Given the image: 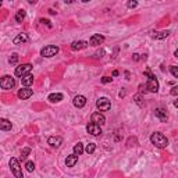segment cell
Segmentation results:
<instances>
[{"label": "cell", "instance_id": "obj_1", "mask_svg": "<svg viewBox=\"0 0 178 178\" xmlns=\"http://www.w3.org/2000/svg\"><path fill=\"white\" fill-rule=\"evenodd\" d=\"M150 141H152V143H153L156 148H160V149H163V148H166V146L168 145V141H167V138L164 136L163 134H160V132L152 134V136H150Z\"/></svg>", "mask_w": 178, "mask_h": 178}, {"label": "cell", "instance_id": "obj_2", "mask_svg": "<svg viewBox=\"0 0 178 178\" xmlns=\"http://www.w3.org/2000/svg\"><path fill=\"white\" fill-rule=\"evenodd\" d=\"M10 168H11V173L14 174L16 178H22V171H21V167H20V162L17 159L11 157V160H10Z\"/></svg>", "mask_w": 178, "mask_h": 178}, {"label": "cell", "instance_id": "obj_3", "mask_svg": "<svg viewBox=\"0 0 178 178\" xmlns=\"http://www.w3.org/2000/svg\"><path fill=\"white\" fill-rule=\"evenodd\" d=\"M0 86L6 90H10L16 86V81H14V78L10 77V75H4L1 79H0Z\"/></svg>", "mask_w": 178, "mask_h": 178}, {"label": "cell", "instance_id": "obj_4", "mask_svg": "<svg viewBox=\"0 0 178 178\" xmlns=\"http://www.w3.org/2000/svg\"><path fill=\"white\" fill-rule=\"evenodd\" d=\"M59 53V47L57 46H53V44H49V46H44L41 50V56L42 57H53Z\"/></svg>", "mask_w": 178, "mask_h": 178}, {"label": "cell", "instance_id": "obj_5", "mask_svg": "<svg viewBox=\"0 0 178 178\" xmlns=\"http://www.w3.org/2000/svg\"><path fill=\"white\" fill-rule=\"evenodd\" d=\"M96 107L100 110V111H107V110H110V107H111V103H110V100L107 97H100V99H97V102H96Z\"/></svg>", "mask_w": 178, "mask_h": 178}, {"label": "cell", "instance_id": "obj_6", "mask_svg": "<svg viewBox=\"0 0 178 178\" xmlns=\"http://www.w3.org/2000/svg\"><path fill=\"white\" fill-rule=\"evenodd\" d=\"M86 131H88V134H90V135H93V136H97V135H100L102 134V130H100V125L99 124H96V122H89L88 125H86Z\"/></svg>", "mask_w": 178, "mask_h": 178}, {"label": "cell", "instance_id": "obj_7", "mask_svg": "<svg viewBox=\"0 0 178 178\" xmlns=\"http://www.w3.org/2000/svg\"><path fill=\"white\" fill-rule=\"evenodd\" d=\"M32 70V65L31 64H21L16 68V75L17 77H24L25 74H29Z\"/></svg>", "mask_w": 178, "mask_h": 178}, {"label": "cell", "instance_id": "obj_8", "mask_svg": "<svg viewBox=\"0 0 178 178\" xmlns=\"http://www.w3.org/2000/svg\"><path fill=\"white\" fill-rule=\"evenodd\" d=\"M146 89L152 93H156L159 92V82L156 78H149V81L146 84Z\"/></svg>", "mask_w": 178, "mask_h": 178}, {"label": "cell", "instance_id": "obj_9", "mask_svg": "<svg viewBox=\"0 0 178 178\" xmlns=\"http://www.w3.org/2000/svg\"><path fill=\"white\" fill-rule=\"evenodd\" d=\"M154 114H156V117L163 122H166L167 120H168V113H167V110L163 109V107H157V109L154 110Z\"/></svg>", "mask_w": 178, "mask_h": 178}, {"label": "cell", "instance_id": "obj_10", "mask_svg": "<svg viewBox=\"0 0 178 178\" xmlns=\"http://www.w3.org/2000/svg\"><path fill=\"white\" fill-rule=\"evenodd\" d=\"M103 42H105V36L100 35V33H95V35H92L90 39H89V43L92 44V46H99V44H102Z\"/></svg>", "mask_w": 178, "mask_h": 178}, {"label": "cell", "instance_id": "obj_11", "mask_svg": "<svg viewBox=\"0 0 178 178\" xmlns=\"http://www.w3.org/2000/svg\"><path fill=\"white\" fill-rule=\"evenodd\" d=\"M90 120H92L93 122L99 124V125H103V124H106V117L100 113V111H96V113H93L92 117H90Z\"/></svg>", "mask_w": 178, "mask_h": 178}, {"label": "cell", "instance_id": "obj_12", "mask_svg": "<svg viewBox=\"0 0 178 178\" xmlns=\"http://www.w3.org/2000/svg\"><path fill=\"white\" fill-rule=\"evenodd\" d=\"M32 95H33V90H32V89H29L28 86H25L24 89H20V90H18V97H20V99H22V100H25V99H29Z\"/></svg>", "mask_w": 178, "mask_h": 178}, {"label": "cell", "instance_id": "obj_13", "mask_svg": "<svg viewBox=\"0 0 178 178\" xmlns=\"http://www.w3.org/2000/svg\"><path fill=\"white\" fill-rule=\"evenodd\" d=\"M85 105H86V97L85 96L78 95V96L74 97V106H75V107H78V109H82Z\"/></svg>", "mask_w": 178, "mask_h": 178}, {"label": "cell", "instance_id": "obj_14", "mask_svg": "<svg viewBox=\"0 0 178 178\" xmlns=\"http://www.w3.org/2000/svg\"><path fill=\"white\" fill-rule=\"evenodd\" d=\"M47 143L52 146V148H59V146L63 143V138L61 136H50L47 139Z\"/></svg>", "mask_w": 178, "mask_h": 178}, {"label": "cell", "instance_id": "obj_15", "mask_svg": "<svg viewBox=\"0 0 178 178\" xmlns=\"http://www.w3.org/2000/svg\"><path fill=\"white\" fill-rule=\"evenodd\" d=\"M86 46H88V42L85 41H75L70 44L71 50H81V49H85Z\"/></svg>", "mask_w": 178, "mask_h": 178}, {"label": "cell", "instance_id": "obj_16", "mask_svg": "<svg viewBox=\"0 0 178 178\" xmlns=\"http://www.w3.org/2000/svg\"><path fill=\"white\" fill-rule=\"evenodd\" d=\"M28 42V35L27 33H18L14 39H13V43L14 44H22Z\"/></svg>", "mask_w": 178, "mask_h": 178}, {"label": "cell", "instance_id": "obj_17", "mask_svg": "<svg viewBox=\"0 0 178 178\" xmlns=\"http://www.w3.org/2000/svg\"><path fill=\"white\" fill-rule=\"evenodd\" d=\"M78 162V154L74 153V154H70V156H67V159H65V166L67 167H74L75 164H77Z\"/></svg>", "mask_w": 178, "mask_h": 178}, {"label": "cell", "instance_id": "obj_18", "mask_svg": "<svg viewBox=\"0 0 178 178\" xmlns=\"http://www.w3.org/2000/svg\"><path fill=\"white\" fill-rule=\"evenodd\" d=\"M21 84L24 86H31L33 84V75L32 74H25L24 77H21Z\"/></svg>", "mask_w": 178, "mask_h": 178}, {"label": "cell", "instance_id": "obj_19", "mask_svg": "<svg viewBox=\"0 0 178 178\" xmlns=\"http://www.w3.org/2000/svg\"><path fill=\"white\" fill-rule=\"evenodd\" d=\"M0 128L1 131H10L13 128V124L6 118H0Z\"/></svg>", "mask_w": 178, "mask_h": 178}, {"label": "cell", "instance_id": "obj_20", "mask_svg": "<svg viewBox=\"0 0 178 178\" xmlns=\"http://www.w3.org/2000/svg\"><path fill=\"white\" fill-rule=\"evenodd\" d=\"M170 35V31H160V32H152L153 39H166Z\"/></svg>", "mask_w": 178, "mask_h": 178}, {"label": "cell", "instance_id": "obj_21", "mask_svg": "<svg viewBox=\"0 0 178 178\" xmlns=\"http://www.w3.org/2000/svg\"><path fill=\"white\" fill-rule=\"evenodd\" d=\"M60 100H63V95L61 93H52V95H49V102L59 103Z\"/></svg>", "mask_w": 178, "mask_h": 178}, {"label": "cell", "instance_id": "obj_22", "mask_svg": "<svg viewBox=\"0 0 178 178\" xmlns=\"http://www.w3.org/2000/svg\"><path fill=\"white\" fill-rule=\"evenodd\" d=\"M25 16H27V13H25V10H18L17 11V14H16V21L17 22H22L24 21V18H25Z\"/></svg>", "mask_w": 178, "mask_h": 178}, {"label": "cell", "instance_id": "obj_23", "mask_svg": "<svg viewBox=\"0 0 178 178\" xmlns=\"http://www.w3.org/2000/svg\"><path fill=\"white\" fill-rule=\"evenodd\" d=\"M84 150L85 149H84V145H82L81 142H78L77 145L74 146V153H77L78 156H81V154L84 153Z\"/></svg>", "mask_w": 178, "mask_h": 178}, {"label": "cell", "instance_id": "obj_24", "mask_svg": "<svg viewBox=\"0 0 178 178\" xmlns=\"http://www.w3.org/2000/svg\"><path fill=\"white\" fill-rule=\"evenodd\" d=\"M95 149H96V145H95V143H92V142H90V143H88V145H86V148H85V152L88 154H90V153H93V152H95Z\"/></svg>", "mask_w": 178, "mask_h": 178}, {"label": "cell", "instance_id": "obj_25", "mask_svg": "<svg viewBox=\"0 0 178 178\" xmlns=\"http://www.w3.org/2000/svg\"><path fill=\"white\" fill-rule=\"evenodd\" d=\"M29 153H31V149H29V148H24L22 152H21V160H25V159L28 157Z\"/></svg>", "mask_w": 178, "mask_h": 178}, {"label": "cell", "instance_id": "obj_26", "mask_svg": "<svg viewBox=\"0 0 178 178\" xmlns=\"http://www.w3.org/2000/svg\"><path fill=\"white\" fill-rule=\"evenodd\" d=\"M25 167H27V170H28L29 173H32V171L35 170V164H33V162H27L25 163Z\"/></svg>", "mask_w": 178, "mask_h": 178}, {"label": "cell", "instance_id": "obj_27", "mask_svg": "<svg viewBox=\"0 0 178 178\" xmlns=\"http://www.w3.org/2000/svg\"><path fill=\"white\" fill-rule=\"evenodd\" d=\"M127 6H128V8H135V7H138V1L136 0H130L127 3Z\"/></svg>", "mask_w": 178, "mask_h": 178}, {"label": "cell", "instance_id": "obj_28", "mask_svg": "<svg viewBox=\"0 0 178 178\" xmlns=\"http://www.w3.org/2000/svg\"><path fill=\"white\" fill-rule=\"evenodd\" d=\"M170 73L173 74V77H175V78H178V67H175V65H173L170 68Z\"/></svg>", "mask_w": 178, "mask_h": 178}, {"label": "cell", "instance_id": "obj_29", "mask_svg": "<svg viewBox=\"0 0 178 178\" xmlns=\"http://www.w3.org/2000/svg\"><path fill=\"white\" fill-rule=\"evenodd\" d=\"M17 60H18V54H16V53H13L11 57H10V63H11V64H16Z\"/></svg>", "mask_w": 178, "mask_h": 178}, {"label": "cell", "instance_id": "obj_30", "mask_svg": "<svg viewBox=\"0 0 178 178\" xmlns=\"http://www.w3.org/2000/svg\"><path fill=\"white\" fill-rule=\"evenodd\" d=\"M134 100L136 102L138 105H142V95H141V93H138V95H135V96H134Z\"/></svg>", "mask_w": 178, "mask_h": 178}, {"label": "cell", "instance_id": "obj_31", "mask_svg": "<svg viewBox=\"0 0 178 178\" xmlns=\"http://www.w3.org/2000/svg\"><path fill=\"white\" fill-rule=\"evenodd\" d=\"M143 74H145V75H146L148 78H156V77L153 75V74H152V71H150L149 68H146V70H145V73H143Z\"/></svg>", "mask_w": 178, "mask_h": 178}, {"label": "cell", "instance_id": "obj_32", "mask_svg": "<svg viewBox=\"0 0 178 178\" xmlns=\"http://www.w3.org/2000/svg\"><path fill=\"white\" fill-rule=\"evenodd\" d=\"M170 93H171V95H173V96H178V85H175L174 88L171 89V90H170Z\"/></svg>", "mask_w": 178, "mask_h": 178}, {"label": "cell", "instance_id": "obj_33", "mask_svg": "<svg viewBox=\"0 0 178 178\" xmlns=\"http://www.w3.org/2000/svg\"><path fill=\"white\" fill-rule=\"evenodd\" d=\"M111 79H113V78H110V77H103V78H102V82H103V84H109V82H111Z\"/></svg>", "mask_w": 178, "mask_h": 178}, {"label": "cell", "instance_id": "obj_34", "mask_svg": "<svg viewBox=\"0 0 178 178\" xmlns=\"http://www.w3.org/2000/svg\"><path fill=\"white\" fill-rule=\"evenodd\" d=\"M103 54H105V50H100V52L95 53V57H97V59H99V57H103Z\"/></svg>", "mask_w": 178, "mask_h": 178}, {"label": "cell", "instance_id": "obj_35", "mask_svg": "<svg viewBox=\"0 0 178 178\" xmlns=\"http://www.w3.org/2000/svg\"><path fill=\"white\" fill-rule=\"evenodd\" d=\"M41 22H42V24H46L49 28L52 27V24H50V21H49V20H41Z\"/></svg>", "mask_w": 178, "mask_h": 178}, {"label": "cell", "instance_id": "obj_36", "mask_svg": "<svg viewBox=\"0 0 178 178\" xmlns=\"http://www.w3.org/2000/svg\"><path fill=\"white\" fill-rule=\"evenodd\" d=\"M139 56H141V54H138V53H134L132 59H134V60H135V61H138V60H139Z\"/></svg>", "mask_w": 178, "mask_h": 178}, {"label": "cell", "instance_id": "obj_37", "mask_svg": "<svg viewBox=\"0 0 178 178\" xmlns=\"http://www.w3.org/2000/svg\"><path fill=\"white\" fill-rule=\"evenodd\" d=\"M64 1H65V3H67V4H71V3H74L75 0H64Z\"/></svg>", "mask_w": 178, "mask_h": 178}, {"label": "cell", "instance_id": "obj_38", "mask_svg": "<svg viewBox=\"0 0 178 178\" xmlns=\"http://www.w3.org/2000/svg\"><path fill=\"white\" fill-rule=\"evenodd\" d=\"M117 75H118V71H117V70H114V71H113V77H117Z\"/></svg>", "mask_w": 178, "mask_h": 178}, {"label": "cell", "instance_id": "obj_39", "mask_svg": "<svg viewBox=\"0 0 178 178\" xmlns=\"http://www.w3.org/2000/svg\"><path fill=\"white\" fill-rule=\"evenodd\" d=\"M174 106H175V107H177V109H178V99H177V100H174Z\"/></svg>", "mask_w": 178, "mask_h": 178}, {"label": "cell", "instance_id": "obj_40", "mask_svg": "<svg viewBox=\"0 0 178 178\" xmlns=\"http://www.w3.org/2000/svg\"><path fill=\"white\" fill-rule=\"evenodd\" d=\"M28 1H29L31 4H35V3H36V0H28Z\"/></svg>", "mask_w": 178, "mask_h": 178}, {"label": "cell", "instance_id": "obj_41", "mask_svg": "<svg viewBox=\"0 0 178 178\" xmlns=\"http://www.w3.org/2000/svg\"><path fill=\"white\" fill-rule=\"evenodd\" d=\"M174 56H175V57H178V49H177V50H175V52H174Z\"/></svg>", "mask_w": 178, "mask_h": 178}, {"label": "cell", "instance_id": "obj_42", "mask_svg": "<svg viewBox=\"0 0 178 178\" xmlns=\"http://www.w3.org/2000/svg\"><path fill=\"white\" fill-rule=\"evenodd\" d=\"M82 1H84V3H88V1H89V0H82Z\"/></svg>", "mask_w": 178, "mask_h": 178}]
</instances>
